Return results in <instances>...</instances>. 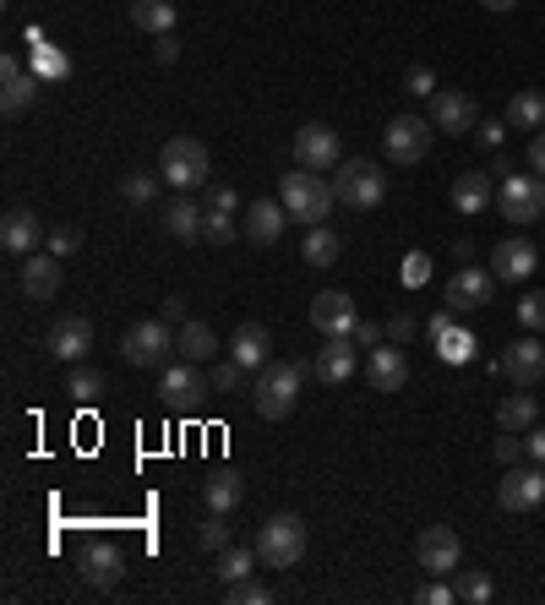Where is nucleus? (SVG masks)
<instances>
[{"instance_id":"37998d69","label":"nucleus","mask_w":545,"mask_h":605,"mask_svg":"<svg viewBox=\"0 0 545 605\" xmlns=\"http://www.w3.org/2000/svg\"><path fill=\"white\" fill-rule=\"evenodd\" d=\"M76 246H82V229H76V224H55V229H50V240H44V252H55L61 263H66Z\"/></svg>"},{"instance_id":"4468645a","label":"nucleus","mask_w":545,"mask_h":605,"mask_svg":"<svg viewBox=\"0 0 545 605\" xmlns=\"http://www.w3.org/2000/svg\"><path fill=\"white\" fill-rule=\"evenodd\" d=\"M480 121H485V115H480V104L470 93H436V99H431V126H436V132L475 136Z\"/></svg>"},{"instance_id":"864d4df0","label":"nucleus","mask_w":545,"mask_h":605,"mask_svg":"<svg viewBox=\"0 0 545 605\" xmlns=\"http://www.w3.org/2000/svg\"><path fill=\"white\" fill-rule=\"evenodd\" d=\"M459 601V589H448V584H420V605H453Z\"/></svg>"},{"instance_id":"09e8293b","label":"nucleus","mask_w":545,"mask_h":605,"mask_svg":"<svg viewBox=\"0 0 545 605\" xmlns=\"http://www.w3.org/2000/svg\"><path fill=\"white\" fill-rule=\"evenodd\" d=\"M502 136H507V121H480V126H475V142L485 147V153H496V147H502Z\"/></svg>"},{"instance_id":"2eb2a0df","label":"nucleus","mask_w":545,"mask_h":605,"mask_svg":"<svg viewBox=\"0 0 545 605\" xmlns=\"http://www.w3.org/2000/svg\"><path fill=\"white\" fill-rule=\"evenodd\" d=\"M44 240H50V229H44V218H39V213L11 207V213L0 218V246H6L11 257H33Z\"/></svg>"},{"instance_id":"0eeeda50","label":"nucleus","mask_w":545,"mask_h":605,"mask_svg":"<svg viewBox=\"0 0 545 605\" xmlns=\"http://www.w3.org/2000/svg\"><path fill=\"white\" fill-rule=\"evenodd\" d=\"M414 556H420V567H425V578H453L459 567H464V540L453 524H431L420 545H414Z\"/></svg>"},{"instance_id":"58836bf2","label":"nucleus","mask_w":545,"mask_h":605,"mask_svg":"<svg viewBox=\"0 0 545 605\" xmlns=\"http://www.w3.org/2000/svg\"><path fill=\"white\" fill-rule=\"evenodd\" d=\"M207 382H213V393H240L246 366H235V360H213V366H207Z\"/></svg>"},{"instance_id":"680f3d73","label":"nucleus","mask_w":545,"mask_h":605,"mask_svg":"<svg viewBox=\"0 0 545 605\" xmlns=\"http://www.w3.org/2000/svg\"><path fill=\"white\" fill-rule=\"evenodd\" d=\"M480 6H485V11H513L518 0H480Z\"/></svg>"},{"instance_id":"f257e3e1","label":"nucleus","mask_w":545,"mask_h":605,"mask_svg":"<svg viewBox=\"0 0 545 605\" xmlns=\"http://www.w3.org/2000/svg\"><path fill=\"white\" fill-rule=\"evenodd\" d=\"M300 388H306V366L300 360H268L257 371V382H251V403H257L263 420H284V414H295Z\"/></svg>"},{"instance_id":"bb28decb","label":"nucleus","mask_w":545,"mask_h":605,"mask_svg":"<svg viewBox=\"0 0 545 605\" xmlns=\"http://www.w3.org/2000/svg\"><path fill=\"white\" fill-rule=\"evenodd\" d=\"M339 257H343V235H339V229L311 224V229H306V240H300V263H311V268H333Z\"/></svg>"},{"instance_id":"f3484780","label":"nucleus","mask_w":545,"mask_h":605,"mask_svg":"<svg viewBox=\"0 0 545 605\" xmlns=\"http://www.w3.org/2000/svg\"><path fill=\"white\" fill-rule=\"evenodd\" d=\"M76 573H82V584H93V589H115V584H121V573H126V562H121V545H110V540H93V545L76 556Z\"/></svg>"},{"instance_id":"aec40b11","label":"nucleus","mask_w":545,"mask_h":605,"mask_svg":"<svg viewBox=\"0 0 545 605\" xmlns=\"http://www.w3.org/2000/svg\"><path fill=\"white\" fill-rule=\"evenodd\" d=\"M366 382L377 388V393H399L409 382V360L399 343H377V349H366Z\"/></svg>"},{"instance_id":"6e6d98bb","label":"nucleus","mask_w":545,"mask_h":605,"mask_svg":"<svg viewBox=\"0 0 545 605\" xmlns=\"http://www.w3.org/2000/svg\"><path fill=\"white\" fill-rule=\"evenodd\" d=\"M404 278H409V284H420V278H431V263H425L420 252H414V257H404Z\"/></svg>"},{"instance_id":"8fccbe9b","label":"nucleus","mask_w":545,"mask_h":605,"mask_svg":"<svg viewBox=\"0 0 545 605\" xmlns=\"http://www.w3.org/2000/svg\"><path fill=\"white\" fill-rule=\"evenodd\" d=\"M414 334H420V322H414L409 311H399V317L388 322V343H409V338H414Z\"/></svg>"},{"instance_id":"7ed1b4c3","label":"nucleus","mask_w":545,"mask_h":605,"mask_svg":"<svg viewBox=\"0 0 545 605\" xmlns=\"http://www.w3.org/2000/svg\"><path fill=\"white\" fill-rule=\"evenodd\" d=\"M278 202L289 207V218H300V224H322L328 213H333V202H339V192L317 175V170H289L284 181H278Z\"/></svg>"},{"instance_id":"5701e85b","label":"nucleus","mask_w":545,"mask_h":605,"mask_svg":"<svg viewBox=\"0 0 545 605\" xmlns=\"http://www.w3.org/2000/svg\"><path fill=\"white\" fill-rule=\"evenodd\" d=\"M88 349H93V322H88V317H61V322L50 328V355H55V360L82 366Z\"/></svg>"},{"instance_id":"a18cd8bd","label":"nucleus","mask_w":545,"mask_h":605,"mask_svg":"<svg viewBox=\"0 0 545 605\" xmlns=\"http://www.w3.org/2000/svg\"><path fill=\"white\" fill-rule=\"evenodd\" d=\"M518 322H524L529 334H541V328H545V295H541V289H529V295L518 300Z\"/></svg>"},{"instance_id":"f03ea898","label":"nucleus","mask_w":545,"mask_h":605,"mask_svg":"<svg viewBox=\"0 0 545 605\" xmlns=\"http://www.w3.org/2000/svg\"><path fill=\"white\" fill-rule=\"evenodd\" d=\"M158 175H164V186H175V192H203L213 186V158H207V142L197 136H169L164 142V153H158Z\"/></svg>"},{"instance_id":"393cba45","label":"nucleus","mask_w":545,"mask_h":605,"mask_svg":"<svg viewBox=\"0 0 545 605\" xmlns=\"http://www.w3.org/2000/svg\"><path fill=\"white\" fill-rule=\"evenodd\" d=\"M491 202H496V192H491V170H464V175L453 181V207H459L464 218L485 213Z\"/></svg>"},{"instance_id":"9d476101","label":"nucleus","mask_w":545,"mask_h":605,"mask_svg":"<svg viewBox=\"0 0 545 605\" xmlns=\"http://www.w3.org/2000/svg\"><path fill=\"white\" fill-rule=\"evenodd\" d=\"M431 132H436V126H425L420 115H393L388 132H382V153H388L393 164H420V158L431 153Z\"/></svg>"},{"instance_id":"13d9d810","label":"nucleus","mask_w":545,"mask_h":605,"mask_svg":"<svg viewBox=\"0 0 545 605\" xmlns=\"http://www.w3.org/2000/svg\"><path fill=\"white\" fill-rule=\"evenodd\" d=\"M529 459L545 464V425H535V437H529Z\"/></svg>"},{"instance_id":"c03bdc74","label":"nucleus","mask_w":545,"mask_h":605,"mask_svg":"<svg viewBox=\"0 0 545 605\" xmlns=\"http://www.w3.org/2000/svg\"><path fill=\"white\" fill-rule=\"evenodd\" d=\"M203 235L213 240V246H229V240H235V213H213V207H207Z\"/></svg>"},{"instance_id":"4be33fe9","label":"nucleus","mask_w":545,"mask_h":605,"mask_svg":"<svg viewBox=\"0 0 545 605\" xmlns=\"http://www.w3.org/2000/svg\"><path fill=\"white\" fill-rule=\"evenodd\" d=\"M541 263V252L524 240V235H507L496 252H491V273H496V284H524L529 273Z\"/></svg>"},{"instance_id":"c756f323","label":"nucleus","mask_w":545,"mask_h":605,"mask_svg":"<svg viewBox=\"0 0 545 605\" xmlns=\"http://www.w3.org/2000/svg\"><path fill=\"white\" fill-rule=\"evenodd\" d=\"M175 349H181V360H192V366H213V355H218V334H213L207 322H181Z\"/></svg>"},{"instance_id":"cd10ccee","label":"nucleus","mask_w":545,"mask_h":605,"mask_svg":"<svg viewBox=\"0 0 545 605\" xmlns=\"http://www.w3.org/2000/svg\"><path fill=\"white\" fill-rule=\"evenodd\" d=\"M203 218H207V207H197L192 192H181V197L164 207V229H169L175 240H197V235H203Z\"/></svg>"},{"instance_id":"e433bc0d","label":"nucleus","mask_w":545,"mask_h":605,"mask_svg":"<svg viewBox=\"0 0 545 605\" xmlns=\"http://www.w3.org/2000/svg\"><path fill=\"white\" fill-rule=\"evenodd\" d=\"M453 589H459V601H470V605H485L496 595V584H491L480 567H459V584H453Z\"/></svg>"},{"instance_id":"2f4dec72","label":"nucleus","mask_w":545,"mask_h":605,"mask_svg":"<svg viewBox=\"0 0 545 605\" xmlns=\"http://www.w3.org/2000/svg\"><path fill=\"white\" fill-rule=\"evenodd\" d=\"M507 126L513 132H545V93H535V88L513 93L507 99Z\"/></svg>"},{"instance_id":"7c9ffc66","label":"nucleus","mask_w":545,"mask_h":605,"mask_svg":"<svg viewBox=\"0 0 545 605\" xmlns=\"http://www.w3.org/2000/svg\"><path fill=\"white\" fill-rule=\"evenodd\" d=\"M240 496H246V485H240V474H229V470H218V474H207V485H203V502H207V513H235L240 507Z\"/></svg>"},{"instance_id":"a211bd4d","label":"nucleus","mask_w":545,"mask_h":605,"mask_svg":"<svg viewBox=\"0 0 545 605\" xmlns=\"http://www.w3.org/2000/svg\"><path fill=\"white\" fill-rule=\"evenodd\" d=\"M158 393L169 409H197L207 393V377L203 366H192V360H181V366H164V377H158Z\"/></svg>"},{"instance_id":"c9c22d12","label":"nucleus","mask_w":545,"mask_h":605,"mask_svg":"<svg viewBox=\"0 0 545 605\" xmlns=\"http://www.w3.org/2000/svg\"><path fill=\"white\" fill-rule=\"evenodd\" d=\"M251 562H257V545H251V551H246V545H224L213 573H218L224 584H235V578H251Z\"/></svg>"},{"instance_id":"49530a36","label":"nucleus","mask_w":545,"mask_h":605,"mask_svg":"<svg viewBox=\"0 0 545 605\" xmlns=\"http://www.w3.org/2000/svg\"><path fill=\"white\" fill-rule=\"evenodd\" d=\"M404 93H414V99H436V76H431V66H409Z\"/></svg>"},{"instance_id":"c85d7f7f","label":"nucleus","mask_w":545,"mask_h":605,"mask_svg":"<svg viewBox=\"0 0 545 605\" xmlns=\"http://www.w3.org/2000/svg\"><path fill=\"white\" fill-rule=\"evenodd\" d=\"M535 420H541V403H535L529 388H518V393H507L496 403V425L502 431H535Z\"/></svg>"},{"instance_id":"de8ad7c7","label":"nucleus","mask_w":545,"mask_h":605,"mask_svg":"<svg viewBox=\"0 0 545 605\" xmlns=\"http://www.w3.org/2000/svg\"><path fill=\"white\" fill-rule=\"evenodd\" d=\"M529 453V442H518V431H502L496 437V464H518Z\"/></svg>"},{"instance_id":"412c9836","label":"nucleus","mask_w":545,"mask_h":605,"mask_svg":"<svg viewBox=\"0 0 545 605\" xmlns=\"http://www.w3.org/2000/svg\"><path fill=\"white\" fill-rule=\"evenodd\" d=\"M22 295H28L33 306H44V300L61 295V257H55V252L22 257Z\"/></svg>"},{"instance_id":"6ab92c4d","label":"nucleus","mask_w":545,"mask_h":605,"mask_svg":"<svg viewBox=\"0 0 545 605\" xmlns=\"http://www.w3.org/2000/svg\"><path fill=\"white\" fill-rule=\"evenodd\" d=\"M502 371L513 377V388H535V382L545 377V343L535 334L513 338L507 355H502Z\"/></svg>"},{"instance_id":"f704fd0d","label":"nucleus","mask_w":545,"mask_h":605,"mask_svg":"<svg viewBox=\"0 0 545 605\" xmlns=\"http://www.w3.org/2000/svg\"><path fill=\"white\" fill-rule=\"evenodd\" d=\"M158 197V175H147V170H126L121 175V202L126 207H153Z\"/></svg>"},{"instance_id":"b1692460","label":"nucleus","mask_w":545,"mask_h":605,"mask_svg":"<svg viewBox=\"0 0 545 605\" xmlns=\"http://www.w3.org/2000/svg\"><path fill=\"white\" fill-rule=\"evenodd\" d=\"M268 349H272V338L263 322H240L235 338H229V360L246 366V371H263V366H268Z\"/></svg>"},{"instance_id":"5fc2aeb1","label":"nucleus","mask_w":545,"mask_h":605,"mask_svg":"<svg viewBox=\"0 0 545 605\" xmlns=\"http://www.w3.org/2000/svg\"><path fill=\"white\" fill-rule=\"evenodd\" d=\"M153 55H158V66H169V61L181 55V39H175V33H164V39L153 44Z\"/></svg>"},{"instance_id":"79ce46f5","label":"nucleus","mask_w":545,"mask_h":605,"mask_svg":"<svg viewBox=\"0 0 545 605\" xmlns=\"http://www.w3.org/2000/svg\"><path fill=\"white\" fill-rule=\"evenodd\" d=\"M224 601H229V605H268L272 595L257 584V578H235V584L224 589Z\"/></svg>"},{"instance_id":"a878e982","label":"nucleus","mask_w":545,"mask_h":605,"mask_svg":"<svg viewBox=\"0 0 545 605\" xmlns=\"http://www.w3.org/2000/svg\"><path fill=\"white\" fill-rule=\"evenodd\" d=\"M284 224H289V207H284L278 197L251 202V213H246V235H251L257 246H272V240L284 235Z\"/></svg>"},{"instance_id":"1a4fd4ad","label":"nucleus","mask_w":545,"mask_h":605,"mask_svg":"<svg viewBox=\"0 0 545 605\" xmlns=\"http://www.w3.org/2000/svg\"><path fill=\"white\" fill-rule=\"evenodd\" d=\"M496 207H502V218H513V224H535L545 213V181L541 175H502Z\"/></svg>"},{"instance_id":"dca6fc26","label":"nucleus","mask_w":545,"mask_h":605,"mask_svg":"<svg viewBox=\"0 0 545 605\" xmlns=\"http://www.w3.org/2000/svg\"><path fill=\"white\" fill-rule=\"evenodd\" d=\"M354 366H360V343H354V338H328V343L317 349V360H311V371H317L322 388H343V382L354 377Z\"/></svg>"},{"instance_id":"473e14b6","label":"nucleus","mask_w":545,"mask_h":605,"mask_svg":"<svg viewBox=\"0 0 545 605\" xmlns=\"http://www.w3.org/2000/svg\"><path fill=\"white\" fill-rule=\"evenodd\" d=\"M0 71H6V93H0V99H6V115H22V110L33 104L39 82L22 71V61H17V55H6V66H0Z\"/></svg>"},{"instance_id":"9b49d317","label":"nucleus","mask_w":545,"mask_h":605,"mask_svg":"<svg viewBox=\"0 0 545 605\" xmlns=\"http://www.w3.org/2000/svg\"><path fill=\"white\" fill-rule=\"evenodd\" d=\"M295 164L300 170H317V175H328V170H339V132L333 126H322V121H311V126H300L295 132Z\"/></svg>"},{"instance_id":"39448f33","label":"nucleus","mask_w":545,"mask_h":605,"mask_svg":"<svg viewBox=\"0 0 545 605\" xmlns=\"http://www.w3.org/2000/svg\"><path fill=\"white\" fill-rule=\"evenodd\" d=\"M333 192H339V202L349 213H371V207H382V197H388V175L371 158H343Z\"/></svg>"},{"instance_id":"052dcab7","label":"nucleus","mask_w":545,"mask_h":605,"mask_svg":"<svg viewBox=\"0 0 545 605\" xmlns=\"http://www.w3.org/2000/svg\"><path fill=\"white\" fill-rule=\"evenodd\" d=\"M181 317H186V300H181V295H175V300H164V322H181Z\"/></svg>"},{"instance_id":"bf43d9fd","label":"nucleus","mask_w":545,"mask_h":605,"mask_svg":"<svg viewBox=\"0 0 545 605\" xmlns=\"http://www.w3.org/2000/svg\"><path fill=\"white\" fill-rule=\"evenodd\" d=\"M491 175H513V158H507V153H502V147H496V153H491Z\"/></svg>"},{"instance_id":"423d86ee","label":"nucleus","mask_w":545,"mask_h":605,"mask_svg":"<svg viewBox=\"0 0 545 605\" xmlns=\"http://www.w3.org/2000/svg\"><path fill=\"white\" fill-rule=\"evenodd\" d=\"M175 338H181L175 322H164V317H142V322H132L126 338H121V360H126V366H164V355L175 349Z\"/></svg>"},{"instance_id":"6e6552de","label":"nucleus","mask_w":545,"mask_h":605,"mask_svg":"<svg viewBox=\"0 0 545 605\" xmlns=\"http://www.w3.org/2000/svg\"><path fill=\"white\" fill-rule=\"evenodd\" d=\"M502 513H535L545 507V464H507L502 485H496Z\"/></svg>"},{"instance_id":"f8f14e48","label":"nucleus","mask_w":545,"mask_h":605,"mask_svg":"<svg viewBox=\"0 0 545 605\" xmlns=\"http://www.w3.org/2000/svg\"><path fill=\"white\" fill-rule=\"evenodd\" d=\"M491 289H496V273L464 263V268L448 278V306H453L459 317H470V311H480V306H491Z\"/></svg>"},{"instance_id":"ea45409f","label":"nucleus","mask_w":545,"mask_h":605,"mask_svg":"<svg viewBox=\"0 0 545 605\" xmlns=\"http://www.w3.org/2000/svg\"><path fill=\"white\" fill-rule=\"evenodd\" d=\"M475 334H459V328H448L442 334V360H453V366H464V360H475Z\"/></svg>"},{"instance_id":"72a5a7b5","label":"nucleus","mask_w":545,"mask_h":605,"mask_svg":"<svg viewBox=\"0 0 545 605\" xmlns=\"http://www.w3.org/2000/svg\"><path fill=\"white\" fill-rule=\"evenodd\" d=\"M132 22L153 39L175 33V0H132Z\"/></svg>"},{"instance_id":"ddd939ff","label":"nucleus","mask_w":545,"mask_h":605,"mask_svg":"<svg viewBox=\"0 0 545 605\" xmlns=\"http://www.w3.org/2000/svg\"><path fill=\"white\" fill-rule=\"evenodd\" d=\"M354 322H360V311H354V300H349L343 289H322V295L311 300V328L322 338H349Z\"/></svg>"},{"instance_id":"4d7b16f0","label":"nucleus","mask_w":545,"mask_h":605,"mask_svg":"<svg viewBox=\"0 0 545 605\" xmlns=\"http://www.w3.org/2000/svg\"><path fill=\"white\" fill-rule=\"evenodd\" d=\"M529 170L545 175V132H535V142H529Z\"/></svg>"},{"instance_id":"20e7f679","label":"nucleus","mask_w":545,"mask_h":605,"mask_svg":"<svg viewBox=\"0 0 545 605\" xmlns=\"http://www.w3.org/2000/svg\"><path fill=\"white\" fill-rule=\"evenodd\" d=\"M300 556H306V524L295 513H272L268 524L257 530V562L289 573V567H300Z\"/></svg>"},{"instance_id":"a19ab883","label":"nucleus","mask_w":545,"mask_h":605,"mask_svg":"<svg viewBox=\"0 0 545 605\" xmlns=\"http://www.w3.org/2000/svg\"><path fill=\"white\" fill-rule=\"evenodd\" d=\"M197 545H203L207 556H218V551L229 545V524H224V513H207V524L197 530Z\"/></svg>"},{"instance_id":"4c0bfd02","label":"nucleus","mask_w":545,"mask_h":605,"mask_svg":"<svg viewBox=\"0 0 545 605\" xmlns=\"http://www.w3.org/2000/svg\"><path fill=\"white\" fill-rule=\"evenodd\" d=\"M66 393L76 403H93L99 393H104V377L93 371V366H71V377H66Z\"/></svg>"},{"instance_id":"3c124183","label":"nucleus","mask_w":545,"mask_h":605,"mask_svg":"<svg viewBox=\"0 0 545 605\" xmlns=\"http://www.w3.org/2000/svg\"><path fill=\"white\" fill-rule=\"evenodd\" d=\"M207 207H213V213H235V207H240L235 186H207Z\"/></svg>"},{"instance_id":"603ef678","label":"nucleus","mask_w":545,"mask_h":605,"mask_svg":"<svg viewBox=\"0 0 545 605\" xmlns=\"http://www.w3.org/2000/svg\"><path fill=\"white\" fill-rule=\"evenodd\" d=\"M354 343H360V349H377V343H388V338H382V322H366V317H360V322H354Z\"/></svg>"}]
</instances>
